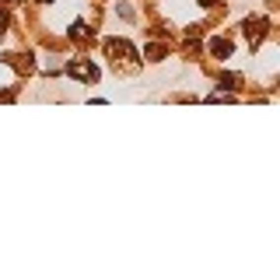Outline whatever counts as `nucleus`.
<instances>
[{
	"mask_svg": "<svg viewBox=\"0 0 280 280\" xmlns=\"http://www.w3.org/2000/svg\"><path fill=\"white\" fill-rule=\"evenodd\" d=\"M214 53H217V56H228L231 46H228V42H214Z\"/></svg>",
	"mask_w": 280,
	"mask_h": 280,
	"instance_id": "nucleus-1",
	"label": "nucleus"
}]
</instances>
